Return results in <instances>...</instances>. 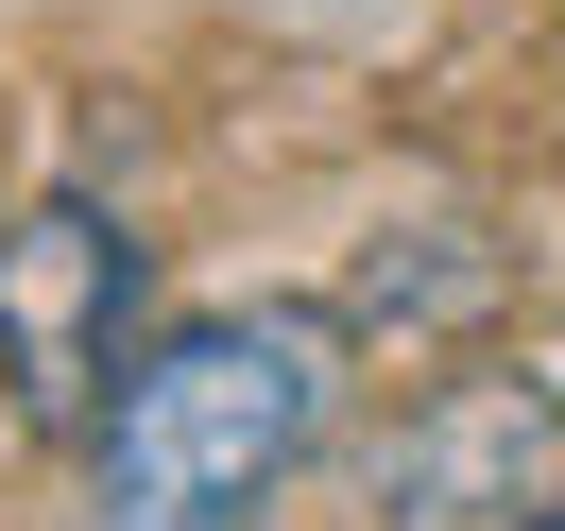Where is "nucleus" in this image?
Masks as SVG:
<instances>
[{"label":"nucleus","mask_w":565,"mask_h":531,"mask_svg":"<svg viewBox=\"0 0 565 531\" xmlns=\"http://www.w3.org/2000/svg\"><path fill=\"white\" fill-rule=\"evenodd\" d=\"M343 412V326L326 309H206L104 394L86 428V531H257L309 480Z\"/></svg>","instance_id":"nucleus-1"},{"label":"nucleus","mask_w":565,"mask_h":531,"mask_svg":"<svg viewBox=\"0 0 565 531\" xmlns=\"http://www.w3.org/2000/svg\"><path fill=\"white\" fill-rule=\"evenodd\" d=\"M120 326H138V241L104 206L52 189V206L0 223V394H18V428H104Z\"/></svg>","instance_id":"nucleus-2"},{"label":"nucleus","mask_w":565,"mask_h":531,"mask_svg":"<svg viewBox=\"0 0 565 531\" xmlns=\"http://www.w3.org/2000/svg\"><path fill=\"white\" fill-rule=\"evenodd\" d=\"M531 531H565V497H548V514H531Z\"/></svg>","instance_id":"nucleus-4"},{"label":"nucleus","mask_w":565,"mask_h":531,"mask_svg":"<svg viewBox=\"0 0 565 531\" xmlns=\"http://www.w3.org/2000/svg\"><path fill=\"white\" fill-rule=\"evenodd\" d=\"M548 463H565V412L531 378H446L377 446V531H531Z\"/></svg>","instance_id":"nucleus-3"}]
</instances>
